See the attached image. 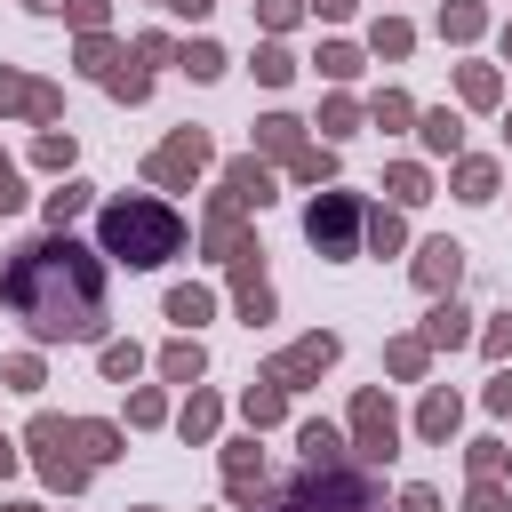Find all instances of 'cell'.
Returning a JSON list of instances; mask_svg holds the SVG:
<instances>
[{"label": "cell", "mask_w": 512, "mask_h": 512, "mask_svg": "<svg viewBox=\"0 0 512 512\" xmlns=\"http://www.w3.org/2000/svg\"><path fill=\"white\" fill-rule=\"evenodd\" d=\"M176 48H184V40H176V32H160V24H144V32L128 40V56H136V64H152V72H160V64H176Z\"/></svg>", "instance_id": "c3c4849f"}, {"label": "cell", "mask_w": 512, "mask_h": 512, "mask_svg": "<svg viewBox=\"0 0 512 512\" xmlns=\"http://www.w3.org/2000/svg\"><path fill=\"white\" fill-rule=\"evenodd\" d=\"M280 176H288V184H304V192H320V184H336V176H344V152H336L328 136H312L296 160H280Z\"/></svg>", "instance_id": "f1b7e54d"}, {"label": "cell", "mask_w": 512, "mask_h": 512, "mask_svg": "<svg viewBox=\"0 0 512 512\" xmlns=\"http://www.w3.org/2000/svg\"><path fill=\"white\" fill-rule=\"evenodd\" d=\"M136 512H168V504H136Z\"/></svg>", "instance_id": "be15d7a7"}, {"label": "cell", "mask_w": 512, "mask_h": 512, "mask_svg": "<svg viewBox=\"0 0 512 512\" xmlns=\"http://www.w3.org/2000/svg\"><path fill=\"white\" fill-rule=\"evenodd\" d=\"M96 88H104L112 104H152V64H136V56H120V64H112V72H104Z\"/></svg>", "instance_id": "ee69618b"}, {"label": "cell", "mask_w": 512, "mask_h": 512, "mask_svg": "<svg viewBox=\"0 0 512 512\" xmlns=\"http://www.w3.org/2000/svg\"><path fill=\"white\" fill-rule=\"evenodd\" d=\"M0 304L24 320V336L48 344H104L112 336V256L80 232H32L0 264Z\"/></svg>", "instance_id": "6da1fadb"}, {"label": "cell", "mask_w": 512, "mask_h": 512, "mask_svg": "<svg viewBox=\"0 0 512 512\" xmlns=\"http://www.w3.org/2000/svg\"><path fill=\"white\" fill-rule=\"evenodd\" d=\"M160 312H168V328H184V336H200V328L216 320V288H208V280H176V288L160 296Z\"/></svg>", "instance_id": "d4e9b609"}, {"label": "cell", "mask_w": 512, "mask_h": 512, "mask_svg": "<svg viewBox=\"0 0 512 512\" xmlns=\"http://www.w3.org/2000/svg\"><path fill=\"white\" fill-rule=\"evenodd\" d=\"M24 200H32V192H24V168L0 152V216H24Z\"/></svg>", "instance_id": "db71d44e"}, {"label": "cell", "mask_w": 512, "mask_h": 512, "mask_svg": "<svg viewBox=\"0 0 512 512\" xmlns=\"http://www.w3.org/2000/svg\"><path fill=\"white\" fill-rule=\"evenodd\" d=\"M408 136H416L424 160H456V152H464V104H424Z\"/></svg>", "instance_id": "d6986e66"}, {"label": "cell", "mask_w": 512, "mask_h": 512, "mask_svg": "<svg viewBox=\"0 0 512 512\" xmlns=\"http://www.w3.org/2000/svg\"><path fill=\"white\" fill-rule=\"evenodd\" d=\"M472 352H480V360H488V368H504V360H512V304H504V312H488V320H480V344H472Z\"/></svg>", "instance_id": "7dc6e473"}, {"label": "cell", "mask_w": 512, "mask_h": 512, "mask_svg": "<svg viewBox=\"0 0 512 512\" xmlns=\"http://www.w3.org/2000/svg\"><path fill=\"white\" fill-rule=\"evenodd\" d=\"M384 376H392V384H424V376H432V344H424L416 328H408V336H384Z\"/></svg>", "instance_id": "f35d334b"}, {"label": "cell", "mask_w": 512, "mask_h": 512, "mask_svg": "<svg viewBox=\"0 0 512 512\" xmlns=\"http://www.w3.org/2000/svg\"><path fill=\"white\" fill-rule=\"evenodd\" d=\"M192 240H200V256H208V264H224V272H232V264H248V256H264V240H256V224H248V208H240L224 184L208 192V208H200Z\"/></svg>", "instance_id": "ba28073f"}, {"label": "cell", "mask_w": 512, "mask_h": 512, "mask_svg": "<svg viewBox=\"0 0 512 512\" xmlns=\"http://www.w3.org/2000/svg\"><path fill=\"white\" fill-rule=\"evenodd\" d=\"M216 472H224V504H232V512H256V504H264V488H272V464H264L256 432L216 440Z\"/></svg>", "instance_id": "30bf717a"}, {"label": "cell", "mask_w": 512, "mask_h": 512, "mask_svg": "<svg viewBox=\"0 0 512 512\" xmlns=\"http://www.w3.org/2000/svg\"><path fill=\"white\" fill-rule=\"evenodd\" d=\"M408 280H416L424 304H432V296H456V288H464V240H448V232L416 240V248H408Z\"/></svg>", "instance_id": "7c38bea8"}, {"label": "cell", "mask_w": 512, "mask_h": 512, "mask_svg": "<svg viewBox=\"0 0 512 512\" xmlns=\"http://www.w3.org/2000/svg\"><path fill=\"white\" fill-rule=\"evenodd\" d=\"M176 440H184V448H216V440H224V392L184 384V400H176Z\"/></svg>", "instance_id": "2e32d148"}, {"label": "cell", "mask_w": 512, "mask_h": 512, "mask_svg": "<svg viewBox=\"0 0 512 512\" xmlns=\"http://www.w3.org/2000/svg\"><path fill=\"white\" fill-rule=\"evenodd\" d=\"M24 8H32V16H64V0H24Z\"/></svg>", "instance_id": "91938a15"}, {"label": "cell", "mask_w": 512, "mask_h": 512, "mask_svg": "<svg viewBox=\"0 0 512 512\" xmlns=\"http://www.w3.org/2000/svg\"><path fill=\"white\" fill-rule=\"evenodd\" d=\"M496 48H504V64H512V16H504V24H496Z\"/></svg>", "instance_id": "94428289"}, {"label": "cell", "mask_w": 512, "mask_h": 512, "mask_svg": "<svg viewBox=\"0 0 512 512\" xmlns=\"http://www.w3.org/2000/svg\"><path fill=\"white\" fill-rule=\"evenodd\" d=\"M176 72H184V80H200V88H216V80L232 72V56H224V40H208V32H192V40L176 48Z\"/></svg>", "instance_id": "d590c367"}, {"label": "cell", "mask_w": 512, "mask_h": 512, "mask_svg": "<svg viewBox=\"0 0 512 512\" xmlns=\"http://www.w3.org/2000/svg\"><path fill=\"white\" fill-rule=\"evenodd\" d=\"M304 144H312V120H296V112H264L248 136V152H264V160H296Z\"/></svg>", "instance_id": "7402d4cb"}, {"label": "cell", "mask_w": 512, "mask_h": 512, "mask_svg": "<svg viewBox=\"0 0 512 512\" xmlns=\"http://www.w3.org/2000/svg\"><path fill=\"white\" fill-rule=\"evenodd\" d=\"M456 104H464V112H504V72L480 64V56H464V64H456Z\"/></svg>", "instance_id": "4316f807"}, {"label": "cell", "mask_w": 512, "mask_h": 512, "mask_svg": "<svg viewBox=\"0 0 512 512\" xmlns=\"http://www.w3.org/2000/svg\"><path fill=\"white\" fill-rule=\"evenodd\" d=\"M296 464H312V472L352 464V432H344L336 416H296Z\"/></svg>", "instance_id": "e0dca14e"}, {"label": "cell", "mask_w": 512, "mask_h": 512, "mask_svg": "<svg viewBox=\"0 0 512 512\" xmlns=\"http://www.w3.org/2000/svg\"><path fill=\"white\" fill-rule=\"evenodd\" d=\"M400 248H408V208H392V200H368L360 256H400Z\"/></svg>", "instance_id": "4dcf8cb0"}, {"label": "cell", "mask_w": 512, "mask_h": 512, "mask_svg": "<svg viewBox=\"0 0 512 512\" xmlns=\"http://www.w3.org/2000/svg\"><path fill=\"white\" fill-rule=\"evenodd\" d=\"M96 248L128 272H160L192 248V224L168 192H112V200H96Z\"/></svg>", "instance_id": "7a4b0ae2"}, {"label": "cell", "mask_w": 512, "mask_h": 512, "mask_svg": "<svg viewBox=\"0 0 512 512\" xmlns=\"http://www.w3.org/2000/svg\"><path fill=\"white\" fill-rule=\"evenodd\" d=\"M144 368H152V352H144L136 336H104V344H96V376H104V384H120V392H128Z\"/></svg>", "instance_id": "1f68e13d"}, {"label": "cell", "mask_w": 512, "mask_h": 512, "mask_svg": "<svg viewBox=\"0 0 512 512\" xmlns=\"http://www.w3.org/2000/svg\"><path fill=\"white\" fill-rule=\"evenodd\" d=\"M464 512H512V488L504 480H464Z\"/></svg>", "instance_id": "816d5d0a"}, {"label": "cell", "mask_w": 512, "mask_h": 512, "mask_svg": "<svg viewBox=\"0 0 512 512\" xmlns=\"http://www.w3.org/2000/svg\"><path fill=\"white\" fill-rule=\"evenodd\" d=\"M360 120H368V96H352V88H328V96H320V112H312V136L344 144V136H360Z\"/></svg>", "instance_id": "83f0119b"}, {"label": "cell", "mask_w": 512, "mask_h": 512, "mask_svg": "<svg viewBox=\"0 0 512 512\" xmlns=\"http://www.w3.org/2000/svg\"><path fill=\"white\" fill-rule=\"evenodd\" d=\"M216 184H224L248 216H264V208L280 200V160H264V152H232V160L216 168Z\"/></svg>", "instance_id": "4fadbf2b"}, {"label": "cell", "mask_w": 512, "mask_h": 512, "mask_svg": "<svg viewBox=\"0 0 512 512\" xmlns=\"http://www.w3.org/2000/svg\"><path fill=\"white\" fill-rule=\"evenodd\" d=\"M312 72H320L328 88H352V80L368 72V48H360V40H320V48H312Z\"/></svg>", "instance_id": "8d00e7d4"}, {"label": "cell", "mask_w": 512, "mask_h": 512, "mask_svg": "<svg viewBox=\"0 0 512 512\" xmlns=\"http://www.w3.org/2000/svg\"><path fill=\"white\" fill-rule=\"evenodd\" d=\"M64 24L72 32H112V0H64Z\"/></svg>", "instance_id": "f907efd6"}, {"label": "cell", "mask_w": 512, "mask_h": 512, "mask_svg": "<svg viewBox=\"0 0 512 512\" xmlns=\"http://www.w3.org/2000/svg\"><path fill=\"white\" fill-rule=\"evenodd\" d=\"M176 384H128V432H160V424H176V400H168Z\"/></svg>", "instance_id": "60d3db41"}, {"label": "cell", "mask_w": 512, "mask_h": 512, "mask_svg": "<svg viewBox=\"0 0 512 512\" xmlns=\"http://www.w3.org/2000/svg\"><path fill=\"white\" fill-rule=\"evenodd\" d=\"M0 120H24V128H56L64 120V88L24 72V64H0Z\"/></svg>", "instance_id": "8fae6325"}, {"label": "cell", "mask_w": 512, "mask_h": 512, "mask_svg": "<svg viewBox=\"0 0 512 512\" xmlns=\"http://www.w3.org/2000/svg\"><path fill=\"white\" fill-rule=\"evenodd\" d=\"M248 16H256V32H264V40H288L312 8H304V0H248Z\"/></svg>", "instance_id": "bcb514c9"}, {"label": "cell", "mask_w": 512, "mask_h": 512, "mask_svg": "<svg viewBox=\"0 0 512 512\" xmlns=\"http://www.w3.org/2000/svg\"><path fill=\"white\" fill-rule=\"evenodd\" d=\"M40 176H80V136L72 128H32V152H24Z\"/></svg>", "instance_id": "f546056e"}, {"label": "cell", "mask_w": 512, "mask_h": 512, "mask_svg": "<svg viewBox=\"0 0 512 512\" xmlns=\"http://www.w3.org/2000/svg\"><path fill=\"white\" fill-rule=\"evenodd\" d=\"M208 168H216V136H208V128H192V120H184V128H168V136L144 152V184H152V192H192Z\"/></svg>", "instance_id": "8992f818"}, {"label": "cell", "mask_w": 512, "mask_h": 512, "mask_svg": "<svg viewBox=\"0 0 512 512\" xmlns=\"http://www.w3.org/2000/svg\"><path fill=\"white\" fill-rule=\"evenodd\" d=\"M416 112H424V104H416L400 80H384V88L368 96V128H384V136H408V128H416Z\"/></svg>", "instance_id": "74e56055"}, {"label": "cell", "mask_w": 512, "mask_h": 512, "mask_svg": "<svg viewBox=\"0 0 512 512\" xmlns=\"http://www.w3.org/2000/svg\"><path fill=\"white\" fill-rule=\"evenodd\" d=\"M408 432H416L424 448H456V432H464V392H456V384H424Z\"/></svg>", "instance_id": "5bb4252c"}, {"label": "cell", "mask_w": 512, "mask_h": 512, "mask_svg": "<svg viewBox=\"0 0 512 512\" xmlns=\"http://www.w3.org/2000/svg\"><path fill=\"white\" fill-rule=\"evenodd\" d=\"M480 408H488L496 424H512V360H504V368H488V384H480Z\"/></svg>", "instance_id": "681fc988"}, {"label": "cell", "mask_w": 512, "mask_h": 512, "mask_svg": "<svg viewBox=\"0 0 512 512\" xmlns=\"http://www.w3.org/2000/svg\"><path fill=\"white\" fill-rule=\"evenodd\" d=\"M0 512H48V504H32V496H0Z\"/></svg>", "instance_id": "680465c9"}, {"label": "cell", "mask_w": 512, "mask_h": 512, "mask_svg": "<svg viewBox=\"0 0 512 512\" xmlns=\"http://www.w3.org/2000/svg\"><path fill=\"white\" fill-rule=\"evenodd\" d=\"M232 312H240V328H272L280 320V288L264 280V256L232 264Z\"/></svg>", "instance_id": "9a60e30c"}, {"label": "cell", "mask_w": 512, "mask_h": 512, "mask_svg": "<svg viewBox=\"0 0 512 512\" xmlns=\"http://www.w3.org/2000/svg\"><path fill=\"white\" fill-rule=\"evenodd\" d=\"M304 8H312L320 24H352V16H360V0H304Z\"/></svg>", "instance_id": "9f6ffc18"}, {"label": "cell", "mask_w": 512, "mask_h": 512, "mask_svg": "<svg viewBox=\"0 0 512 512\" xmlns=\"http://www.w3.org/2000/svg\"><path fill=\"white\" fill-rule=\"evenodd\" d=\"M488 24H496V16H488V0H440V16H432V32H440L448 48H472Z\"/></svg>", "instance_id": "836d02e7"}, {"label": "cell", "mask_w": 512, "mask_h": 512, "mask_svg": "<svg viewBox=\"0 0 512 512\" xmlns=\"http://www.w3.org/2000/svg\"><path fill=\"white\" fill-rule=\"evenodd\" d=\"M392 512H448V496H440L432 480H408V488L392 496Z\"/></svg>", "instance_id": "f5cc1de1"}, {"label": "cell", "mask_w": 512, "mask_h": 512, "mask_svg": "<svg viewBox=\"0 0 512 512\" xmlns=\"http://www.w3.org/2000/svg\"><path fill=\"white\" fill-rule=\"evenodd\" d=\"M24 464H32V456H24V440H8V432H0V480H16Z\"/></svg>", "instance_id": "6f0895ef"}, {"label": "cell", "mask_w": 512, "mask_h": 512, "mask_svg": "<svg viewBox=\"0 0 512 512\" xmlns=\"http://www.w3.org/2000/svg\"><path fill=\"white\" fill-rule=\"evenodd\" d=\"M504 152H512V104H504Z\"/></svg>", "instance_id": "6125c7cd"}, {"label": "cell", "mask_w": 512, "mask_h": 512, "mask_svg": "<svg viewBox=\"0 0 512 512\" xmlns=\"http://www.w3.org/2000/svg\"><path fill=\"white\" fill-rule=\"evenodd\" d=\"M464 448V480H504L512 472V448L496 440V432H480V440H456Z\"/></svg>", "instance_id": "f6af8a7d"}, {"label": "cell", "mask_w": 512, "mask_h": 512, "mask_svg": "<svg viewBox=\"0 0 512 512\" xmlns=\"http://www.w3.org/2000/svg\"><path fill=\"white\" fill-rule=\"evenodd\" d=\"M336 360H344V336H336V328H304L296 344H280V352L264 360V376H272V384H288V392H312Z\"/></svg>", "instance_id": "9c48e42d"}, {"label": "cell", "mask_w": 512, "mask_h": 512, "mask_svg": "<svg viewBox=\"0 0 512 512\" xmlns=\"http://www.w3.org/2000/svg\"><path fill=\"white\" fill-rule=\"evenodd\" d=\"M160 8H168L176 24H208V16H216V0H160Z\"/></svg>", "instance_id": "11a10c76"}, {"label": "cell", "mask_w": 512, "mask_h": 512, "mask_svg": "<svg viewBox=\"0 0 512 512\" xmlns=\"http://www.w3.org/2000/svg\"><path fill=\"white\" fill-rule=\"evenodd\" d=\"M432 352H464V344H480V320L464 312V296H432V312H424V328H416Z\"/></svg>", "instance_id": "ffe728a7"}, {"label": "cell", "mask_w": 512, "mask_h": 512, "mask_svg": "<svg viewBox=\"0 0 512 512\" xmlns=\"http://www.w3.org/2000/svg\"><path fill=\"white\" fill-rule=\"evenodd\" d=\"M152 368H160V384H176V392H184V384H200V376H208V344L176 328V336L152 352Z\"/></svg>", "instance_id": "484cf974"}, {"label": "cell", "mask_w": 512, "mask_h": 512, "mask_svg": "<svg viewBox=\"0 0 512 512\" xmlns=\"http://www.w3.org/2000/svg\"><path fill=\"white\" fill-rule=\"evenodd\" d=\"M288 400H296V392H288V384H272V376L256 368V376H248V392H240V424L264 440V432H280V424H288Z\"/></svg>", "instance_id": "44dd1931"}, {"label": "cell", "mask_w": 512, "mask_h": 512, "mask_svg": "<svg viewBox=\"0 0 512 512\" xmlns=\"http://www.w3.org/2000/svg\"><path fill=\"white\" fill-rule=\"evenodd\" d=\"M248 72H256V88H288V80L304 72V56H296L288 40H256V56H248Z\"/></svg>", "instance_id": "7bdbcfd3"}, {"label": "cell", "mask_w": 512, "mask_h": 512, "mask_svg": "<svg viewBox=\"0 0 512 512\" xmlns=\"http://www.w3.org/2000/svg\"><path fill=\"white\" fill-rule=\"evenodd\" d=\"M0 392H16V400H40V392H48V360H40V344H24V352L0 360Z\"/></svg>", "instance_id": "ab89813d"}, {"label": "cell", "mask_w": 512, "mask_h": 512, "mask_svg": "<svg viewBox=\"0 0 512 512\" xmlns=\"http://www.w3.org/2000/svg\"><path fill=\"white\" fill-rule=\"evenodd\" d=\"M152 8H160V0H152Z\"/></svg>", "instance_id": "e7e4bbea"}, {"label": "cell", "mask_w": 512, "mask_h": 512, "mask_svg": "<svg viewBox=\"0 0 512 512\" xmlns=\"http://www.w3.org/2000/svg\"><path fill=\"white\" fill-rule=\"evenodd\" d=\"M120 56H128V48H120L112 32H72V72H80V80H104Z\"/></svg>", "instance_id": "b9f144b4"}, {"label": "cell", "mask_w": 512, "mask_h": 512, "mask_svg": "<svg viewBox=\"0 0 512 512\" xmlns=\"http://www.w3.org/2000/svg\"><path fill=\"white\" fill-rule=\"evenodd\" d=\"M448 192H456L464 208H488V200L504 192V160H496V152H456V160H448Z\"/></svg>", "instance_id": "ac0fdd59"}, {"label": "cell", "mask_w": 512, "mask_h": 512, "mask_svg": "<svg viewBox=\"0 0 512 512\" xmlns=\"http://www.w3.org/2000/svg\"><path fill=\"white\" fill-rule=\"evenodd\" d=\"M88 208H96V184L88 176H56V192H40V224L48 232H72Z\"/></svg>", "instance_id": "cb8c5ba5"}, {"label": "cell", "mask_w": 512, "mask_h": 512, "mask_svg": "<svg viewBox=\"0 0 512 512\" xmlns=\"http://www.w3.org/2000/svg\"><path fill=\"white\" fill-rule=\"evenodd\" d=\"M360 48H368V56H376V64H408V56H416V24H408V16H392V8H384V16H376V24H368V40H360Z\"/></svg>", "instance_id": "e575fe53"}, {"label": "cell", "mask_w": 512, "mask_h": 512, "mask_svg": "<svg viewBox=\"0 0 512 512\" xmlns=\"http://www.w3.org/2000/svg\"><path fill=\"white\" fill-rule=\"evenodd\" d=\"M376 192H384L392 208H408V216H416L440 184H432V160H384V184H376Z\"/></svg>", "instance_id": "603a6c76"}, {"label": "cell", "mask_w": 512, "mask_h": 512, "mask_svg": "<svg viewBox=\"0 0 512 512\" xmlns=\"http://www.w3.org/2000/svg\"><path fill=\"white\" fill-rule=\"evenodd\" d=\"M360 232H368V200H360V192L320 184V192L304 200V240H312L320 264H352V256H360Z\"/></svg>", "instance_id": "5b68a950"}, {"label": "cell", "mask_w": 512, "mask_h": 512, "mask_svg": "<svg viewBox=\"0 0 512 512\" xmlns=\"http://www.w3.org/2000/svg\"><path fill=\"white\" fill-rule=\"evenodd\" d=\"M344 432H352V456L360 464H392L400 456V440H408V424H400V408H392V392L384 384H360L352 392V408H344Z\"/></svg>", "instance_id": "52a82bcc"}, {"label": "cell", "mask_w": 512, "mask_h": 512, "mask_svg": "<svg viewBox=\"0 0 512 512\" xmlns=\"http://www.w3.org/2000/svg\"><path fill=\"white\" fill-rule=\"evenodd\" d=\"M16 440H24L32 472H40L56 496H80V488L96 480V464H88V456H80V440H72V416H56V408H32V424H24Z\"/></svg>", "instance_id": "277c9868"}, {"label": "cell", "mask_w": 512, "mask_h": 512, "mask_svg": "<svg viewBox=\"0 0 512 512\" xmlns=\"http://www.w3.org/2000/svg\"><path fill=\"white\" fill-rule=\"evenodd\" d=\"M256 512H384V480H376V464H336V472H312V464H296L288 480H272L264 488V504Z\"/></svg>", "instance_id": "3957f363"}, {"label": "cell", "mask_w": 512, "mask_h": 512, "mask_svg": "<svg viewBox=\"0 0 512 512\" xmlns=\"http://www.w3.org/2000/svg\"><path fill=\"white\" fill-rule=\"evenodd\" d=\"M72 440H80L88 464H120L128 456V424H112V416H72Z\"/></svg>", "instance_id": "d6a6232c"}]
</instances>
